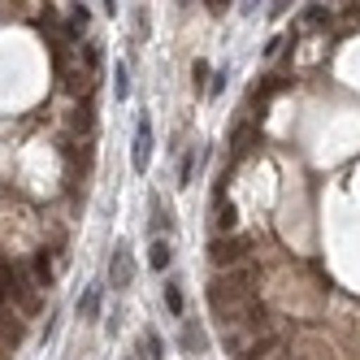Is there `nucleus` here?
<instances>
[{
    "mask_svg": "<svg viewBox=\"0 0 360 360\" xmlns=\"http://www.w3.org/2000/svg\"><path fill=\"white\" fill-rule=\"evenodd\" d=\"M261 282H265V274L256 269V265H239V269H230V274H213L209 291H204V300H209V313H213V321L221 326L226 317H235L243 304L261 300Z\"/></svg>",
    "mask_w": 360,
    "mask_h": 360,
    "instance_id": "f257e3e1",
    "label": "nucleus"
},
{
    "mask_svg": "<svg viewBox=\"0 0 360 360\" xmlns=\"http://www.w3.org/2000/svg\"><path fill=\"white\" fill-rule=\"evenodd\" d=\"M252 252H256V239L248 235H226V239H213L209 243V265L217 274H230L239 265H252Z\"/></svg>",
    "mask_w": 360,
    "mask_h": 360,
    "instance_id": "f03ea898",
    "label": "nucleus"
},
{
    "mask_svg": "<svg viewBox=\"0 0 360 360\" xmlns=\"http://www.w3.org/2000/svg\"><path fill=\"white\" fill-rule=\"evenodd\" d=\"M27 330H31V321L13 304L0 300V360H13V352L27 343Z\"/></svg>",
    "mask_w": 360,
    "mask_h": 360,
    "instance_id": "7ed1b4c3",
    "label": "nucleus"
},
{
    "mask_svg": "<svg viewBox=\"0 0 360 360\" xmlns=\"http://www.w3.org/2000/svg\"><path fill=\"white\" fill-rule=\"evenodd\" d=\"M256 148H261V131H256V122L243 117V122L235 126V135H230V169H235L243 157H252Z\"/></svg>",
    "mask_w": 360,
    "mask_h": 360,
    "instance_id": "20e7f679",
    "label": "nucleus"
},
{
    "mask_svg": "<svg viewBox=\"0 0 360 360\" xmlns=\"http://www.w3.org/2000/svg\"><path fill=\"white\" fill-rule=\"evenodd\" d=\"M135 282V256H131V243H117L113 248V261H109V287L126 291Z\"/></svg>",
    "mask_w": 360,
    "mask_h": 360,
    "instance_id": "39448f33",
    "label": "nucleus"
},
{
    "mask_svg": "<svg viewBox=\"0 0 360 360\" xmlns=\"http://www.w3.org/2000/svg\"><path fill=\"white\" fill-rule=\"evenodd\" d=\"M131 148H135V152H131L135 174H148V157H152V117H148V113L135 117V143H131Z\"/></svg>",
    "mask_w": 360,
    "mask_h": 360,
    "instance_id": "423d86ee",
    "label": "nucleus"
},
{
    "mask_svg": "<svg viewBox=\"0 0 360 360\" xmlns=\"http://www.w3.org/2000/svg\"><path fill=\"white\" fill-rule=\"evenodd\" d=\"M178 347H183L187 356H204V352H209V334H204V326L191 321V317H183V330H178Z\"/></svg>",
    "mask_w": 360,
    "mask_h": 360,
    "instance_id": "0eeeda50",
    "label": "nucleus"
},
{
    "mask_svg": "<svg viewBox=\"0 0 360 360\" xmlns=\"http://www.w3.org/2000/svg\"><path fill=\"white\" fill-rule=\"evenodd\" d=\"M91 27V13L83 9V5H70L65 9V27H61V39L65 44H74V39H83V31Z\"/></svg>",
    "mask_w": 360,
    "mask_h": 360,
    "instance_id": "6e6552de",
    "label": "nucleus"
},
{
    "mask_svg": "<svg viewBox=\"0 0 360 360\" xmlns=\"http://www.w3.org/2000/svg\"><path fill=\"white\" fill-rule=\"evenodd\" d=\"M161 356H165L161 334H157V330H143L139 343H135V352H131V360H161Z\"/></svg>",
    "mask_w": 360,
    "mask_h": 360,
    "instance_id": "1a4fd4ad",
    "label": "nucleus"
},
{
    "mask_svg": "<svg viewBox=\"0 0 360 360\" xmlns=\"http://www.w3.org/2000/svg\"><path fill=\"white\" fill-rule=\"evenodd\" d=\"M169 226H174V213L165 209L161 200H152V217H148V239H165V235H169Z\"/></svg>",
    "mask_w": 360,
    "mask_h": 360,
    "instance_id": "9d476101",
    "label": "nucleus"
},
{
    "mask_svg": "<svg viewBox=\"0 0 360 360\" xmlns=\"http://www.w3.org/2000/svg\"><path fill=\"white\" fill-rule=\"evenodd\" d=\"M165 308H169V317H178V321L187 317V300H183V282H178V278L165 282Z\"/></svg>",
    "mask_w": 360,
    "mask_h": 360,
    "instance_id": "9b49d317",
    "label": "nucleus"
},
{
    "mask_svg": "<svg viewBox=\"0 0 360 360\" xmlns=\"http://www.w3.org/2000/svg\"><path fill=\"white\" fill-rule=\"evenodd\" d=\"M74 313H79L83 321H96V313H100V287H87L79 295V304H74Z\"/></svg>",
    "mask_w": 360,
    "mask_h": 360,
    "instance_id": "f8f14e48",
    "label": "nucleus"
},
{
    "mask_svg": "<svg viewBox=\"0 0 360 360\" xmlns=\"http://www.w3.org/2000/svg\"><path fill=\"white\" fill-rule=\"evenodd\" d=\"M169 261H174V252H169V239H152V248H148V265L152 269H169Z\"/></svg>",
    "mask_w": 360,
    "mask_h": 360,
    "instance_id": "ddd939ff",
    "label": "nucleus"
},
{
    "mask_svg": "<svg viewBox=\"0 0 360 360\" xmlns=\"http://www.w3.org/2000/svg\"><path fill=\"white\" fill-rule=\"evenodd\" d=\"M235 217H239V213L230 209V204H217V209H213V226H217V230H235Z\"/></svg>",
    "mask_w": 360,
    "mask_h": 360,
    "instance_id": "4468645a",
    "label": "nucleus"
},
{
    "mask_svg": "<svg viewBox=\"0 0 360 360\" xmlns=\"http://www.w3.org/2000/svg\"><path fill=\"white\" fill-rule=\"evenodd\" d=\"M113 91H117V100H126V96H131V79H126V61H117V74H113Z\"/></svg>",
    "mask_w": 360,
    "mask_h": 360,
    "instance_id": "2eb2a0df",
    "label": "nucleus"
},
{
    "mask_svg": "<svg viewBox=\"0 0 360 360\" xmlns=\"http://www.w3.org/2000/svg\"><path fill=\"white\" fill-rule=\"evenodd\" d=\"M191 174H195V152H187V157L178 161V187H187V183H191Z\"/></svg>",
    "mask_w": 360,
    "mask_h": 360,
    "instance_id": "dca6fc26",
    "label": "nucleus"
},
{
    "mask_svg": "<svg viewBox=\"0 0 360 360\" xmlns=\"http://www.w3.org/2000/svg\"><path fill=\"white\" fill-rule=\"evenodd\" d=\"M226 79H230V65H221V70L213 74V79H209V96H213V100H217V96L226 91Z\"/></svg>",
    "mask_w": 360,
    "mask_h": 360,
    "instance_id": "f3484780",
    "label": "nucleus"
},
{
    "mask_svg": "<svg viewBox=\"0 0 360 360\" xmlns=\"http://www.w3.org/2000/svg\"><path fill=\"white\" fill-rule=\"evenodd\" d=\"M304 22H308V27H321V22H330V9H326V5H308Z\"/></svg>",
    "mask_w": 360,
    "mask_h": 360,
    "instance_id": "a211bd4d",
    "label": "nucleus"
},
{
    "mask_svg": "<svg viewBox=\"0 0 360 360\" xmlns=\"http://www.w3.org/2000/svg\"><path fill=\"white\" fill-rule=\"evenodd\" d=\"M191 83L195 87H209V61H195L191 65Z\"/></svg>",
    "mask_w": 360,
    "mask_h": 360,
    "instance_id": "6ab92c4d",
    "label": "nucleus"
},
{
    "mask_svg": "<svg viewBox=\"0 0 360 360\" xmlns=\"http://www.w3.org/2000/svg\"><path fill=\"white\" fill-rule=\"evenodd\" d=\"M269 360H300V356H295L291 347H282V352H278V356H269Z\"/></svg>",
    "mask_w": 360,
    "mask_h": 360,
    "instance_id": "aec40b11",
    "label": "nucleus"
}]
</instances>
